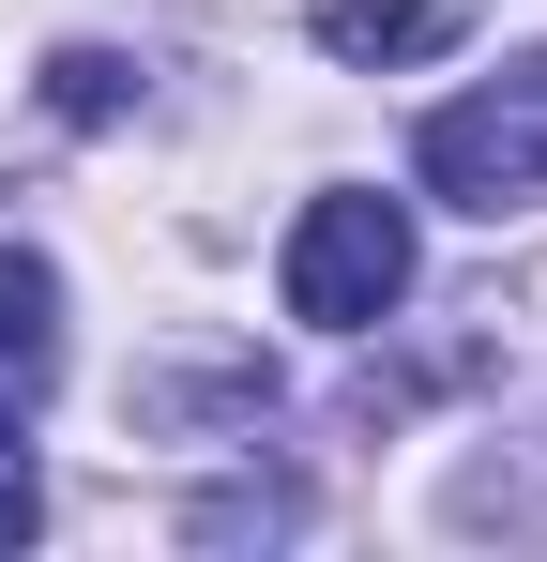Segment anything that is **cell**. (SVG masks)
<instances>
[{
    "instance_id": "cell-1",
    "label": "cell",
    "mask_w": 547,
    "mask_h": 562,
    "mask_svg": "<svg viewBox=\"0 0 547 562\" xmlns=\"http://www.w3.org/2000/svg\"><path fill=\"white\" fill-rule=\"evenodd\" d=\"M411 304V213L395 198H304V228H289V319H320V335H365V319H395Z\"/></svg>"
},
{
    "instance_id": "cell-2",
    "label": "cell",
    "mask_w": 547,
    "mask_h": 562,
    "mask_svg": "<svg viewBox=\"0 0 547 562\" xmlns=\"http://www.w3.org/2000/svg\"><path fill=\"white\" fill-rule=\"evenodd\" d=\"M426 198H456V213H547V92H471V106H442L426 122Z\"/></svg>"
},
{
    "instance_id": "cell-3",
    "label": "cell",
    "mask_w": 547,
    "mask_h": 562,
    "mask_svg": "<svg viewBox=\"0 0 547 562\" xmlns=\"http://www.w3.org/2000/svg\"><path fill=\"white\" fill-rule=\"evenodd\" d=\"M46 380H62V274H46L31 244H0V395L31 411Z\"/></svg>"
},
{
    "instance_id": "cell-4",
    "label": "cell",
    "mask_w": 547,
    "mask_h": 562,
    "mask_svg": "<svg viewBox=\"0 0 547 562\" xmlns=\"http://www.w3.org/2000/svg\"><path fill=\"white\" fill-rule=\"evenodd\" d=\"M304 31H320L335 61H442V46H456V15H442V0H320Z\"/></svg>"
},
{
    "instance_id": "cell-5",
    "label": "cell",
    "mask_w": 547,
    "mask_h": 562,
    "mask_svg": "<svg viewBox=\"0 0 547 562\" xmlns=\"http://www.w3.org/2000/svg\"><path fill=\"white\" fill-rule=\"evenodd\" d=\"M46 532V471H31V441H15V395H0V562Z\"/></svg>"
},
{
    "instance_id": "cell-6",
    "label": "cell",
    "mask_w": 547,
    "mask_h": 562,
    "mask_svg": "<svg viewBox=\"0 0 547 562\" xmlns=\"http://www.w3.org/2000/svg\"><path fill=\"white\" fill-rule=\"evenodd\" d=\"M122 92H137V61H107V46H62V122H107Z\"/></svg>"
}]
</instances>
